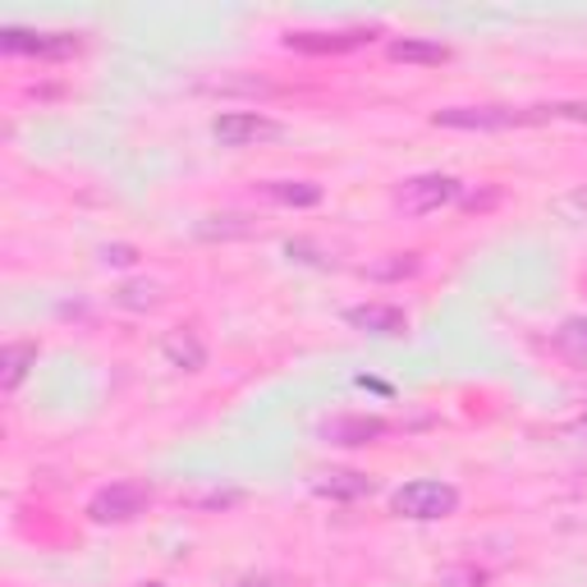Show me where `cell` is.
Returning <instances> with one entry per match:
<instances>
[{
  "label": "cell",
  "mask_w": 587,
  "mask_h": 587,
  "mask_svg": "<svg viewBox=\"0 0 587 587\" xmlns=\"http://www.w3.org/2000/svg\"><path fill=\"white\" fill-rule=\"evenodd\" d=\"M386 55L399 60V65H446L454 51L446 42H431V38H390Z\"/></svg>",
  "instance_id": "8fae6325"
},
{
  "label": "cell",
  "mask_w": 587,
  "mask_h": 587,
  "mask_svg": "<svg viewBox=\"0 0 587 587\" xmlns=\"http://www.w3.org/2000/svg\"><path fill=\"white\" fill-rule=\"evenodd\" d=\"M555 349H560L574 367H587V322H565L555 331Z\"/></svg>",
  "instance_id": "e0dca14e"
},
{
  "label": "cell",
  "mask_w": 587,
  "mask_h": 587,
  "mask_svg": "<svg viewBox=\"0 0 587 587\" xmlns=\"http://www.w3.org/2000/svg\"><path fill=\"white\" fill-rule=\"evenodd\" d=\"M198 234L202 239H243V234H253V221L249 216H207Z\"/></svg>",
  "instance_id": "ac0fdd59"
},
{
  "label": "cell",
  "mask_w": 587,
  "mask_h": 587,
  "mask_svg": "<svg viewBox=\"0 0 587 587\" xmlns=\"http://www.w3.org/2000/svg\"><path fill=\"white\" fill-rule=\"evenodd\" d=\"M565 207H583V211H587V189H583V193H574V198H569Z\"/></svg>",
  "instance_id": "7402d4cb"
},
{
  "label": "cell",
  "mask_w": 587,
  "mask_h": 587,
  "mask_svg": "<svg viewBox=\"0 0 587 587\" xmlns=\"http://www.w3.org/2000/svg\"><path fill=\"white\" fill-rule=\"evenodd\" d=\"M381 33V28H303V33H285V46L290 51H303V55H345V51H358Z\"/></svg>",
  "instance_id": "52a82bcc"
},
{
  "label": "cell",
  "mask_w": 587,
  "mask_h": 587,
  "mask_svg": "<svg viewBox=\"0 0 587 587\" xmlns=\"http://www.w3.org/2000/svg\"><path fill=\"white\" fill-rule=\"evenodd\" d=\"M115 303L129 307V313H147V307L161 303V285L157 281H129V285L115 290Z\"/></svg>",
  "instance_id": "2e32d148"
},
{
  "label": "cell",
  "mask_w": 587,
  "mask_h": 587,
  "mask_svg": "<svg viewBox=\"0 0 587 587\" xmlns=\"http://www.w3.org/2000/svg\"><path fill=\"white\" fill-rule=\"evenodd\" d=\"M6 55H38V60H70L83 51V33H38V28H6L0 33Z\"/></svg>",
  "instance_id": "8992f818"
},
{
  "label": "cell",
  "mask_w": 587,
  "mask_h": 587,
  "mask_svg": "<svg viewBox=\"0 0 587 587\" xmlns=\"http://www.w3.org/2000/svg\"><path fill=\"white\" fill-rule=\"evenodd\" d=\"M390 510L399 518H413V523H437V518H450L459 510V486L450 482H437V478H418V482H405L390 496Z\"/></svg>",
  "instance_id": "6da1fadb"
},
{
  "label": "cell",
  "mask_w": 587,
  "mask_h": 587,
  "mask_svg": "<svg viewBox=\"0 0 587 587\" xmlns=\"http://www.w3.org/2000/svg\"><path fill=\"white\" fill-rule=\"evenodd\" d=\"M33 363H38L33 339H14V345H6V354H0V367H6V390H19Z\"/></svg>",
  "instance_id": "9a60e30c"
},
{
  "label": "cell",
  "mask_w": 587,
  "mask_h": 587,
  "mask_svg": "<svg viewBox=\"0 0 587 587\" xmlns=\"http://www.w3.org/2000/svg\"><path fill=\"white\" fill-rule=\"evenodd\" d=\"M211 138L221 143V147H262V143H275V138H285V125L281 119H271L262 111H221L211 119Z\"/></svg>",
  "instance_id": "7a4b0ae2"
},
{
  "label": "cell",
  "mask_w": 587,
  "mask_h": 587,
  "mask_svg": "<svg viewBox=\"0 0 587 587\" xmlns=\"http://www.w3.org/2000/svg\"><path fill=\"white\" fill-rule=\"evenodd\" d=\"M463 198V184L454 175H441V170H427V175H413L395 189V207L405 216H427V211H441L450 202Z\"/></svg>",
  "instance_id": "3957f363"
},
{
  "label": "cell",
  "mask_w": 587,
  "mask_h": 587,
  "mask_svg": "<svg viewBox=\"0 0 587 587\" xmlns=\"http://www.w3.org/2000/svg\"><path fill=\"white\" fill-rule=\"evenodd\" d=\"M437 129H459V134H501V129H518L528 125V111L514 106H446L431 115Z\"/></svg>",
  "instance_id": "277c9868"
},
{
  "label": "cell",
  "mask_w": 587,
  "mask_h": 587,
  "mask_svg": "<svg viewBox=\"0 0 587 587\" xmlns=\"http://www.w3.org/2000/svg\"><path fill=\"white\" fill-rule=\"evenodd\" d=\"M161 354L170 358V367H184V373H198V367L207 363V349H202V339L193 331H170Z\"/></svg>",
  "instance_id": "7c38bea8"
},
{
  "label": "cell",
  "mask_w": 587,
  "mask_h": 587,
  "mask_svg": "<svg viewBox=\"0 0 587 587\" xmlns=\"http://www.w3.org/2000/svg\"><path fill=\"white\" fill-rule=\"evenodd\" d=\"M386 431H390V422L377 418V413H345V418L322 422V437L331 446H373V441L386 437Z\"/></svg>",
  "instance_id": "9c48e42d"
},
{
  "label": "cell",
  "mask_w": 587,
  "mask_h": 587,
  "mask_svg": "<svg viewBox=\"0 0 587 587\" xmlns=\"http://www.w3.org/2000/svg\"><path fill=\"white\" fill-rule=\"evenodd\" d=\"M542 119H574V125H587V102H551V106H528V125H542Z\"/></svg>",
  "instance_id": "d6986e66"
},
{
  "label": "cell",
  "mask_w": 587,
  "mask_h": 587,
  "mask_svg": "<svg viewBox=\"0 0 587 587\" xmlns=\"http://www.w3.org/2000/svg\"><path fill=\"white\" fill-rule=\"evenodd\" d=\"M147 505H151L147 482H111L87 501V518L92 523H134L138 514H147Z\"/></svg>",
  "instance_id": "5b68a950"
},
{
  "label": "cell",
  "mask_w": 587,
  "mask_h": 587,
  "mask_svg": "<svg viewBox=\"0 0 587 587\" xmlns=\"http://www.w3.org/2000/svg\"><path fill=\"white\" fill-rule=\"evenodd\" d=\"M266 198H275L281 207H317L322 202V184H313V179H271Z\"/></svg>",
  "instance_id": "4fadbf2b"
},
{
  "label": "cell",
  "mask_w": 587,
  "mask_h": 587,
  "mask_svg": "<svg viewBox=\"0 0 587 587\" xmlns=\"http://www.w3.org/2000/svg\"><path fill=\"white\" fill-rule=\"evenodd\" d=\"M345 322L363 335H377V339H395V335H405L409 331V317L399 313L395 303H358L345 313Z\"/></svg>",
  "instance_id": "30bf717a"
},
{
  "label": "cell",
  "mask_w": 587,
  "mask_h": 587,
  "mask_svg": "<svg viewBox=\"0 0 587 587\" xmlns=\"http://www.w3.org/2000/svg\"><path fill=\"white\" fill-rule=\"evenodd\" d=\"M234 587H285V583H281V578H266V574H262V578H253V574H249V578H239Z\"/></svg>",
  "instance_id": "44dd1931"
},
{
  "label": "cell",
  "mask_w": 587,
  "mask_h": 587,
  "mask_svg": "<svg viewBox=\"0 0 587 587\" xmlns=\"http://www.w3.org/2000/svg\"><path fill=\"white\" fill-rule=\"evenodd\" d=\"M422 271V258L418 253H386L381 262H367L363 275L367 281H409V275Z\"/></svg>",
  "instance_id": "5bb4252c"
},
{
  "label": "cell",
  "mask_w": 587,
  "mask_h": 587,
  "mask_svg": "<svg viewBox=\"0 0 587 587\" xmlns=\"http://www.w3.org/2000/svg\"><path fill=\"white\" fill-rule=\"evenodd\" d=\"M102 262H106V266H129V262H138V249H129V243H106V249H102Z\"/></svg>",
  "instance_id": "ffe728a7"
},
{
  "label": "cell",
  "mask_w": 587,
  "mask_h": 587,
  "mask_svg": "<svg viewBox=\"0 0 587 587\" xmlns=\"http://www.w3.org/2000/svg\"><path fill=\"white\" fill-rule=\"evenodd\" d=\"M307 486L317 491V496L335 501V505H354V501H367L377 491V482L358 473V469H317L313 478H307Z\"/></svg>",
  "instance_id": "ba28073f"
}]
</instances>
